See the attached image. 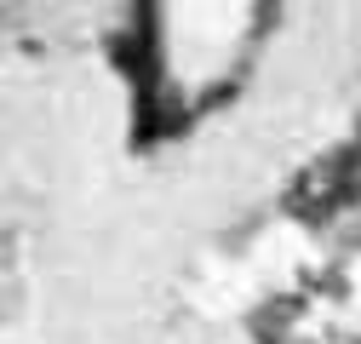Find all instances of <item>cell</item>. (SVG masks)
I'll return each mask as SVG.
<instances>
[{
  "label": "cell",
  "mask_w": 361,
  "mask_h": 344,
  "mask_svg": "<svg viewBox=\"0 0 361 344\" xmlns=\"http://www.w3.org/2000/svg\"><path fill=\"white\" fill-rule=\"evenodd\" d=\"M350 190H355V149H338V155H322L298 172L293 190H287V207L298 219H327Z\"/></svg>",
  "instance_id": "1"
},
{
  "label": "cell",
  "mask_w": 361,
  "mask_h": 344,
  "mask_svg": "<svg viewBox=\"0 0 361 344\" xmlns=\"http://www.w3.org/2000/svg\"><path fill=\"white\" fill-rule=\"evenodd\" d=\"M293 316H298V298H269V305H258V316H252V333L264 344H287L281 333L293 327Z\"/></svg>",
  "instance_id": "2"
},
{
  "label": "cell",
  "mask_w": 361,
  "mask_h": 344,
  "mask_svg": "<svg viewBox=\"0 0 361 344\" xmlns=\"http://www.w3.org/2000/svg\"><path fill=\"white\" fill-rule=\"evenodd\" d=\"M287 344H310V338H287Z\"/></svg>",
  "instance_id": "3"
}]
</instances>
